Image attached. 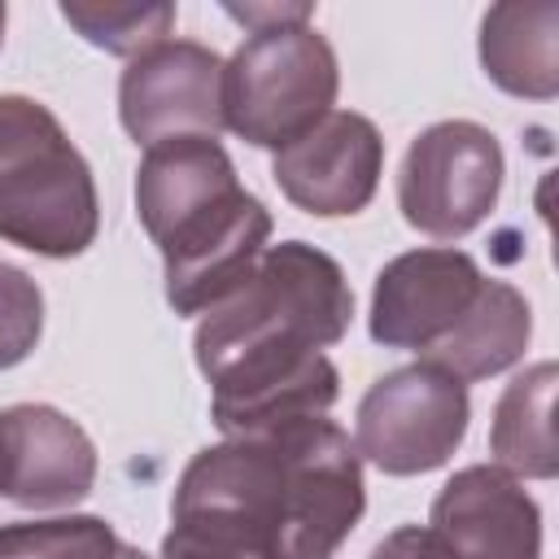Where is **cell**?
<instances>
[{
    "mask_svg": "<svg viewBox=\"0 0 559 559\" xmlns=\"http://www.w3.org/2000/svg\"><path fill=\"white\" fill-rule=\"evenodd\" d=\"M380 170L384 140L376 122L354 109H332L301 140L271 157L280 192L314 218H345L367 210L380 188Z\"/></svg>",
    "mask_w": 559,
    "mask_h": 559,
    "instance_id": "cell-10",
    "label": "cell"
},
{
    "mask_svg": "<svg viewBox=\"0 0 559 559\" xmlns=\"http://www.w3.org/2000/svg\"><path fill=\"white\" fill-rule=\"evenodd\" d=\"M502 175V144L489 127L472 118L432 122L411 140L397 170L402 218L432 240H459L489 218Z\"/></svg>",
    "mask_w": 559,
    "mask_h": 559,
    "instance_id": "cell-6",
    "label": "cell"
},
{
    "mask_svg": "<svg viewBox=\"0 0 559 559\" xmlns=\"http://www.w3.org/2000/svg\"><path fill=\"white\" fill-rule=\"evenodd\" d=\"M480 66L502 92L550 100L559 92V4H493L480 17Z\"/></svg>",
    "mask_w": 559,
    "mask_h": 559,
    "instance_id": "cell-14",
    "label": "cell"
},
{
    "mask_svg": "<svg viewBox=\"0 0 559 559\" xmlns=\"http://www.w3.org/2000/svg\"><path fill=\"white\" fill-rule=\"evenodd\" d=\"M96 231V179L57 114L17 92L0 96V240L39 258H79Z\"/></svg>",
    "mask_w": 559,
    "mask_h": 559,
    "instance_id": "cell-3",
    "label": "cell"
},
{
    "mask_svg": "<svg viewBox=\"0 0 559 559\" xmlns=\"http://www.w3.org/2000/svg\"><path fill=\"white\" fill-rule=\"evenodd\" d=\"M266 240L271 214L245 188L227 192L223 201L179 223L166 240H157L166 266V301L175 306V314H205L231 288H240V280L262 258Z\"/></svg>",
    "mask_w": 559,
    "mask_h": 559,
    "instance_id": "cell-9",
    "label": "cell"
},
{
    "mask_svg": "<svg viewBox=\"0 0 559 559\" xmlns=\"http://www.w3.org/2000/svg\"><path fill=\"white\" fill-rule=\"evenodd\" d=\"M441 559H542V511L524 480L493 463L454 472L428 515Z\"/></svg>",
    "mask_w": 559,
    "mask_h": 559,
    "instance_id": "cell-12",
    "label": "cell"
},
{
    "mask_svg": "<svg viewBox=\"0 0 559 559\" xmlns=\"http://www.w3.org/2000/svg\"><path fill=\"white\" fill-rule=\"evenodd\" d=\"M555 380H559L555 362H533L502 389L493 406L489 454H493V467L511 472L515 480H550L559 472L555 424H550Z\"/></svg>",
    "mask_w": 559,
    "mask_h": 559,
    "instance_id": "cell-16",
    "label": "cell"
},
{
    "mask_svg": "<svg viewBox=\"0 0 559 559\" xmlns=\"http://www.w3.org/2000/svg\"><path fill=\"white\" fill-rule=\"evenodd\" d=\"M0 44H4V4H0Z\"/></svg>",
    "mask_w": 559,
    "mask_h": 559,
    "instance_id": "cell-22",
    "label": "cell"
},
{
    "mask_svg": "<svg viewBox=\"0 0 559 559\" xmlns=\"http://www.w3.org/2000/svg\"><path fill=\"white\" fill-rule=\"evenodd\" d=\"M131 559H148V555H140V550H135V555H131Z\"/></svg>",
    "mask_w": 559,
    "mask_h": 559,
    "instance_id": "cell-23",
    "label": "cell"
},
{
    "mask_svg": "<svg viewBox=\"0 0 559 559\" xmlns=\"http://www.w3.org/2000/svg\"><path fill=\"white\" fill-rule=\"evenodd\" d=\"M96 485V445L79 419L44 402L0 411V498L52 511L74 507Z\"/></svg>",
    "mask_w": 559,
    "mask_h": 559,
    "instance_id": "cell-11",
    "label": "cell"
},
{
    "mask_svg": "<svg viewBox=\"0 0 559 559\" xmlns=\"http://www.w3.org/2000/svg\"><path fill=\"white\" fill-rule=\"evenodd\" d=\"M528 336H533V310H528L524 293L511 288L507 280H485V288H480L476 306L463 314V323L441 345L419 354V362L441 367L459 384H472V380H489V376L515 367L528 349Z\"/></svg>",
    "mask_w": 559,
    "mask_h": 559,
    "instance_id": "cell-15",
    "label": "cell"
},
{
    "mask_svg": "<svg viewBox=\"0 0 559 559\" xmlns=\"http://www.w3.org/2000/svg\"><path fill=\"white\" fill-rule=\"evenodd\" d=\"M336 87V52L314 22L253 31L223 61V127L280 153L332 114Z\"/></svg>",
    "mask_w": 559,
    "mask_h": 559,
    "instance_id": "cell-4",
    "label": "cell"
},
{
    "mask_svg": "<svg viewBox=\"0 0 559 559\" xmlns=\"http://www.w3.org/2000/svg\"><path fill=\"white\" fill-rule=\"evenodd\" d=\"M39 332H44L39 284L22 266L0 262V371L17 367L39 345Z\"/></svg>",
    "mask_w": 559,
    "mask_h": 559,
    "instance_id": "cell-19",
    "label": "cell"
},
{
    "mask_svg": "<svg viewBox=\"0 0 559 559\" xmlns=\"http://www.w3.org/2000/svg\"><path fill=\"white\" fill-rule=\"evenodd\" d=\"M114 524L100 515H52L0 524V559H131Z\"/></svg>",
    "mask_w": 559,
    "mask_h": 559,
    "instance_id": "cell-17",
    "label": "cell"
},
{
    "mask_svg": "<svg viewBox=\"0 0 559 559\" xmlns=\"http://www.w3.org/2000/svg\"><path fill=\"white\" fill-rule=\"evenodd\" d=\"M118 118L135 144L223 131V57L197 39H162L127 61Z\"/></svg>",
    "mask_w": 559,
    "mask_h": 559,
    "instance_id": "cell-7",
    "label": "cell"
},
{
    "mask_svg": "<svg viewBox=\"0 0 559 559\" xmlns=\"http://www.w3.org/2000/svg\"><path fill=\"white\" fill-rule=\"evenodd\" d=\"M367 559H441V546H437V537H432L428 528L402 524V528H393Z\"/></svg>",
    "mask_w": 559,
    "mask_h": 559,
    "instance_id": "cell-21",
    "label": "cell"
},
{
    "mask_svg": "<svg viewBox=\"0 0 559 559\" xmlns=\"http://www.w3.org/2000/svg\"><path fill=\"white\" fill-rule=\"evenodd\" d=\"M472 419L467 384L441 367L411 362L380 376L354 419V450L384 476H424L450 463Z\"/></svg>",
    "mask_w": 559,
    "mask_h": 559,
    "instance_id": "cell-5",
    "label": "cell"
},
{
    "mask_svg": "<svg viewBox=\"0 0 559 559\" xmlns=\"http://www.w3.org/2000/svg\"><path fill=\"white\" fill-rule=\"evenodd\" d=\"M362 507V459L328 415L223 437L183 467L157 559H332Z\"/></svg>",
    "mask_w": 559,
    "mask_h": 559,
    "instance_id": "cell-1",
    "label": "cell"
},
{
    "mask_svg": "<svg viewBox=\"0 0 559 559\" xmlns=\"http://www.w3.org/2000/svg\"><path fill=\"white\" fill-rule=\"evenodd\" d=\"M354 293L336 258L306 240L266 245L253 271L197 323L192 354L210 380L223 437H262L328 415L341 376L323 354L349 332Z\"/></svg>",
    "mask_w": 559,
    "mask_h": 559,
    "instance_id": "cell-2",
    "label": "cell"
},
{
    "mask_svg": "<svg viewBox=\"0 0 559 559\" xmlns=\"http://www.w3.org/2000/svg\"><path fill=\"white\" fill-rule=\"evenodd\" d=\"M236 166L227 148L210 135H179L148 144L135 170V214L148 231V240H166L179 223L201 214L205 205L236 192Z\"/></svg>",
    "mask_w": 559,
    "mask_h": 559,
    "instance_id": "cell-13",
    "label": "cell"
},
{
    "mask_svg": "<svg viewBox=\"0 0 559 559\" xmlns=\"http://www.w3.org/2000/svg\"><path fill=\"white\" fill-rule=\"evenodd\" d=\"M61 17L92 44L105 48L114 57H140L144 48L170 39L175 31V4H83V0H66Z\"/></svg>",
    "mask_w": 559,
    "mask_h": 559,
    "instance_id": "cell-18",
    "label": "cell"
},
{
    "mask_svg": "<svg viewBox=\"0 0 559 559\" xmlns=\"http://www.w3.org/2000/svg\"><path fill=\"white\" fill-rule=\"evenodd\" d=\"M227 17L245 22V31H275V26H293V22H314V4H227Z\"/></svg>",
    "mask_w": 559,
    "mask_h": 559,
    "instance_id": "cell-20",
    "label": "cell"
},
{
    "mask_svg": "<svg viewBox=\"0 0 559 559\" xmlns=\"http://www.w3.org/2000/svg\"><path fill=\"white\" fill-rule=\"evenodd\" d=\"M485 280L489 275L476 266V258L454 245L397 253L389 266H380L371 288V341H380L384 349L428 354L463 323Z\"/></svg>",
    "mask_w": 559,
    "mask_h": 559,
    "instance_id": "cell-8",
    "label": "cell"
}]
</instances>
